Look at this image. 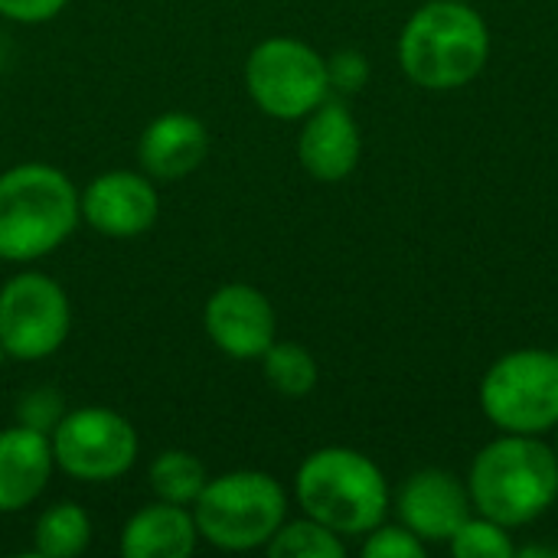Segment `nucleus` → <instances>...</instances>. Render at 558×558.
Instances as JSON below:
<instances>
[{"label": "nucleus", "instance_id": "obj_21", "mask_svg": "<svg viewBox=\"0 0 558 558\" xmlns=\"http://www.w3.org/2000/svg\"><path fill=\"white\" fill-rule=\"evenodd\" d=\"M451 553L458 558H513L517 546L510 539V530L487 520V517H471L454 536H451Z\"/></svg>", "mask_w": 558, "mask_h": 558}, {"label": "nucleus", "instance_id": "obj_26", "mask_svg": "<svg viewBox=\"0 0 558 558\" xmlns=\"http://www.w3.org/2000/svg\"><path fill=\"white\" fill-rule=\"evenodd\" d=\"M10 356H7V350H3V343H0V363H7Z\"/></svg>", "mask_w": 558, "mask_h": 558}, {"label": "nucleus", "instance_id": "obj_3", "mask_svg": "<svg viewBox=\"0 0 558 558\" xmlns=\"http://www.w3.org/2000/svg\"><path fill=\"white\" fill-rule=\"evenodd\" d=\"M468 494L481 517L526 526L558 500V454L539 435H504L474 458Z\"/></svg>", "mask_w": 558, "mask_h": 558}, {"label": "nucleus", "instance_id": "obj_20", "mask_svg": "<svg viewBox=\"0 0 558 558\" xmlns=\"http://www.w3.org/2000/svg\"><path fill=\"white\" fill-rule=\"evenodd\" d=\"M268 556L271 558H343L347 546L343 539L327 530L324 523L304 517L294 523H281V530L268 539Z\"/></svg>", "mask_w": 558, "mask_h": 558}, {"label": "nucleus", "instance_id": "obj_15", "mask_svg": "<svg viewBox=\"0 0 558 558\" xmlns=\"http://www.w3.org/2000/svg\"><path fill=\"white\" fill-rule=\"evenodd\" d=\"M56 458L43 432L13 425L0 432V513H20L46 490Z\"/></svg>", "mask_w": 558, "mask_h": 558}, {"label": "nucleus", "instance_id": "obj_1", "mask_svg": "<svg viewBox=\"0 0 558 558\" xmlns=\"http://www.w3.org/2000/svg\"><path fill=\"white\" fill-rule=\"evenodd\" d=\"M78 222V190L59 167L16 163L0 173V262L46 258Z\"/></svg>", "mask_w": 558, "mask_h": 558}, {"label": "nucleus", "instance_id": "obj_8", "mask_svg": "<svg viewBox=\"0 0 558 558\" xmlns=\"http://www.w3.org/2000/svg\"><path fill=\"white\" fill-rule=\"evenodd\" d=\"M72 330V304L59 281L20 271L0 288V343L16 363H39L62 350Z\"/></svg>", "mask_w": 558, "mask_h": 558}, {"label": "nucleus", "instance_id": "obj_9", "mask_svg": "<svg viewBox=\"0 0 558 558\" xmlns=\"http://www.w3.org/2000/svg\"><path fill=\"white\" fill-rule=\"evenodd\" d=\"M49 441L56 468L82 484H111L124 477L141 448L134 425L121 412L98 405L65 412Z\"/></svg>", "mask_w": 558, "mask_h": 558}, {"label": "nucleus", "instance_id": "obj_13", "mask_svg": "<svg viewBox=\"0 0 558 558\" xmlns=\"http://www.w3.org/2000/svg\"><path fill=\"white\" fill-rule=\"evenodd\" d=\"M363 154L360 124L353 121L350 108L343 101H320L301 128L298 137V157L301 167L320 180V183H340L347 180Z\"/></svg>", "mask_w": 558, "mask_h": 558}, {"label": "nucleus", "instance_id": "obj_14", "mask_svg": "<svg viewBox=\"0 0 558 558\" xmlns=\"http://www.w3.org/2000/svg\"><path fill=\"white\" fill-rule=\"evenodd\" d=\"M206 157L209 131L196 114L186 111H167L154 118L137 141V160L154 180H183L196 173Z\"/></svg>", "mask_w": 558, "mask_h": 558}, {"label": "nucleus", "instance_id": "obj_23", "mask_svg": "<svg viewBox=\"0 0 558 558\" xmlns=\"http://www.w3.org/2000/svg\"><path fill=\"white\" fill-rule=\"evenodd\" d=\"M363 556L366 558H422L425 556V543L409 530V526H376L366 533L363 543Z\"/></svg>", "mask_w": 558, "mask_h": 558}, {"label": "nucleus", "instance_id": "obj_17", "mask_svg": "<svg viewBox=\"0 0 558 558\" xmlns=\"http://www.w3.org/2000/svg\"><path fill=\"white\" fill-rule=\"evenodd\" d=\"M88 543H92V520L72 500L46 507L33 526V549L43 558H75L88 549Z\"/></svg>", "mask_w": 558, "mask_h": 558}, {"label": "nucleus", "instance_id": "obj_24", "mask_svg": "<svg viewBox=\"0 0 558 558\" xmlns=\"http://www.w3.org/2000/svg\"><path fill=\"white\" fill-rule=\"evenodd\" d=\"M327 82L330 92L356 95L369 82V59L360 49H340L327 59Z\"/></svg>", "mask_w": 558, "mask_h": 558}, {"label": "nucleus", "instance_id": "obj_4", "mask_svg": "<svg viewBox=\"0 0 558 558\" xmlns=\"http://www.w3.org/2000/svg\"><path fill=\"white\" fill-rule=\"evenodd\" d=\"M304 517L337 536H366L389 513V484L376 461L353 448H320L304 458L294 477Z\"/></svg>", "mask_w": 558, "mask_h": 558}, {"label": "nucleus", "instance_id": "obj_11", "mask_svg": "<svg viewBox=\"0 0 558 558\" xmlns=\"http://www.w3.org/2000/svg\"><path fill=\"white\" fill-rule=\"evenodd\" d=\"M82 222L108 239H134L160 216L154 177L134 170H108L78 193Z\"/></svg>", "mask_w": 558, "mask_h": 558}, {"label": "nucleus", "instance_id": "obj_18", "mask_svg": "<svg viewBox=\"0 0 558 558\" xmlns=\"http://www.w3.org/2000/svg\"><path fill=\"white\" fill-rule=\"evenodd\" d=\"M147 481H150V490L157 500L177 504V507H193L196 497L203 494V487L209 484V474L196 454L173 448V451H163L154 458Z\"/></svg>", "mask_w": 558, "mask_h": 558}, {"label": "nucleus", "instance_id": "obj_6", "mask_svg": "<svg viewBox=\"0 0 558 558\" xmlns=\"http://www.w3.org/2000/svg\"><path fill=\"white\" fill-rule=\"evenodd\" d=\"M481 409L504 435L558 428V353L517 350L500 356L481 383Z\"/></svg>", "mask_w": 558, "mask_h": 558}, {"label": "nucleus", "instance_id": "obj_25", "mask_svg": "<svg viewBox=\"0 0 558 558\" xmlns=\"http://www.w3.org/2000/svg\"><path fill=\"white\" fill-rule=\"evenodd\" d=\"M69 0H0V16L13 20V23H49L65 10Z\"/></svg>", "mask_w": 558, "mask_h": 558}, {"label": "nucleus", "instance_id": "obj_5", "mask_svg": "<svg viewBox=\"0 0 558 558\" xmlns=\"http://www.w3.org/2000/svg\"><path fill=\"white\" fill-rule=\"evenodd\" d=\"M199 539L226 553L265 549L288 520L284 487L262 471H232L213 477L193 504Z\"/></svg>", "mask_w": 558, "mask_h": 558}, {"label": "nucleus", "instance_id": "obj_19", "mask_svg": "<svg viewBox=\"0 0 558 558\" xmlns=\"http://www.w3.org/2000/svg\"><path fill=\"white\" fill-rule=\"evenodd\" d=\"M262 373L268 386L288 399H304L317 386V360L294 340H275L262 356Z\"/></svg>", "mask_w": 558, "mask_h": 558}, {"label": "nucleus", "instance_id": "obj_22", "mask_svg": "<svg viewBox=\"0 0 558 558\" xmlns=\"http://www.w3.org/2000/svg\"><path fill=\"white\" fill-rule=\"evenodd\" d=\"M62 415H65V399L52 386H36L16 399V425H26L33 432L52 435Z\"/></svg>", "mask_w": 558, "mask_h": 558}, {"label": "nucleus", "instance_id": "obj_2", "mask_svg": "<svg viewBox=\"0 0 558 558\" xmlns=\"http://www.w3.org/2000/svg\"><path fill=\"white\" fill-rule=\"evenodd\" d=\"M490 59V33L468 0H432L418 7L399 36V65L432 92H451L474 82Z\"/></svg>", "mask_w": 558, "mask_h": 558}, {"label": "nucleus", "instance_id": "obj_10", "mask_svg": "<svg viewBox=\"0 0 558 558\" xmlns=\"http://www.w3.org/2000/svg\"><path fill=\"white\" fill-rule=\"evenodd\" d=\"M203 327L213 347L239 363L262 360L278 340V317L271 301L252 284H222L203 307Z\"/></svg>", "mask_w": 558, "mask_h": 558}, {"label": "nucleus", "instance_id": "obj_7", "mask_svg": "<svg viewBox=\"0 0 558 558\" xmlns=\"http://www.w3.org/2000/svg\"><path fill=\"white\" fill-rule=\"evenodd\" d=\"M245 88L268 118L301 121L330 95L327 59L294 36L262 39L245 59Z\"/></svg>", "mask_w": 558, "mask_h": 558}, {"label": "nucleus", "instance_id": "obj_16", "mask_svg": "<svg viewBox=\"0 0 558 558\" xmlns=\"http://www.w3.org/2000/svg\"><path fill=\"white\" fill-rule=\"evenodd\" d=\"M199 530L186 507L147 504L121 530L118 553L124 558H190L196 553Z\"/></svg>", "mask_w": 558, "mask_h": 558}, {"label": "nucleus", "instance_id": "obj_12", "mask_svg": "<svg viewBox=\"0 0 558 558\" xmlns=\"http://www.w3.org/2000/svg\"><path fill=\"white\" fill-rule=\"evenodd\" d=\"M471 510L474 504L468 487L438 468L412 474L396 497L402 526H409L422 543H451V536L471 520Z\"/></svg>", "mask_w": 558, "mask_h": 558}]
</instances>
